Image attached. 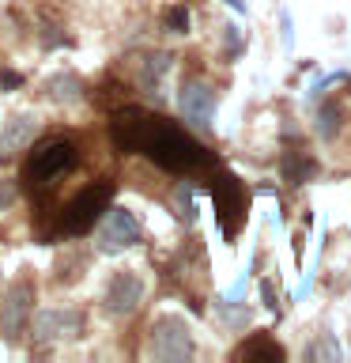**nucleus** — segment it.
I'll return each mask as SVG.
<instances>
[{
	"label": "nucleus",
	"mask_w": 351,
	"mask_h": 363,
	"mask_svg": "<svg viewBox=\"0 0 351 363\" xmlns=\"http://www.w3.org/2000/svg\"><path fill=\"white\" fill-rule=\"evenodd\" d=\"M140 238H144L140 220H136L129 208H106L102 212V227H98V238H95V246L102 254H117L125 246H136Z\"/></svg>",
	"instance_id": "obj_7"
},
{
	"label": "nucleus",
	"mask_w": 351,
	"mask_h": 363,
	"mask_svg": "<svg viewBox=\"0 0 351 363\" xmlns=\"http://www.w3.org/2000/svg\"><path fill=\"white\" fill-rule=\"evenodd\" d=\"M170 53H151L144 61V68H140V87L147 91V95H159V84H163V76L170 72Z\"/></svg>",
	"instance_id": "obj_14"
},
{
	"label": "nucleus",
	"mask_w": 351,
	"mask_h": 363,
	"mask_svg": "<svg viewBox=\"0 0 351 363\" xmlns=\"http://www.w3.org/2000/svg\"><path fill=\"white\" fill-rule=\"evenodd\" d=\"M166 27L174 30V34H185L189 30V11L181 8V4H174V8L166 11Z\"/></svg>",
	"instance_id": "obj_18"
},
{
	"label": "nucleus",
	"mask_w": 351,
	"mask_h": 363,
	"mask_svg": "<svg viewBox=\"0 0 351 363\" xmlns=\"http://www.w3.org/2000/svg\"><path fill=\"white\" fill-rule=\"evenodd\" d=\"M34 295H38V284L30 277H19L4 291V311H0V333H4V340L23 337V329H27L30 314H34Z\"/></svg>",
	"instance_id": "obj_5"
},
{
	"label": "nucleus",
	"mask_w": 351,
	"mask_h": 363,
	"mask_svg": "<svg viewBox=\"0 0 351 363\" xmlns=\"http://www.w3.org/2000/svg\"><path fill=\"white\" fill-rule=\"evenodd\" d=\"M340 118H344V113H340L336 102H321V110H317V133H321L325 140H336V136H340V125H344Z\"/></svg>",
	"instance_id": "obj_16"
},
{
	"label": "nucleus",
	"mask_w": 351,
	"mask_h": 363,
	"mask_svg": "<svg viewBox=\"0 0 351 363\" xmlns=\"http://www.w3.org/2000/svg\"><path fill=\"white\" fill-rule=\"evenodd\" d=\"M45 91H50L53 102H79L84 99V79L76 72H57V76H50Z\"/></svg>",
	"instance_id": "obj_13"
},
{
	"label": "nucleus",
	"mask_w": 351,
	"mask_h": 363,
	"mask_svg": "<svg viewBox=\"0 0 351 363\" xmlns=\"http://www.w3.org/2000/svg\"><path fill=\"white\" fill-rule=\"evenodd\" d=\"M84 333V314L76 306H50L30 318V337L34 345H50V340H68Z\"/></svg>",
	"instance_id": "obj_6"
},
{
	"label": "nucleus",
	"mask_w": 351,
	"mask_h": 363,
	"mask_svg": "<svg viewBox=\"0 0 351 363\" xmlns=\"http://www.w3.org/2000/svg\"><path fill=\"white\" fill-rule=\"evenodd\" d=\"M226 50H231V53H238V50H242V38H238V27H226Z\"/></svg>",
	"instance_id": "obj_19"
},
{
	"label": "nucleus",
	"mask_w": 351,
	"mask_h": 363,
	"mask_svg": "<svg viewBox=\"0 0 351 363\" xmlns=\"http://www.w3.org/2000/svg\"><path fill=\"white\" fill-rule=\"evenodd\" d=\"M79 163V147L68 136H50L30 152L27 167H23V182H27L30 193H45L57 186V178H64L68 170Z\"/></svg>",
	"instance_id": "obj_2"
},
{
	"label": "nucleus",
	"mask_w": 351,
	"mask_h": 363,
	"mask_svg": "<svg viewBox=\"0 0 351 363\" xmlns=\"http://www.w3.org/2000/svg\"><path fill=\"white\" fill-rule=\"evenodd\" d=\"M231 4H234L238 11H242V8H246V0H231Z\"/></svg>",
	"instance_id": "obj_23"
},
{
	"label": "nucleus",
	"mask_w": 351,
	"mask_h": 363,
	"mask_svg": "<svg viewBox=\"0 0 351 363\" xmlns=\"http://www.w3.org/2000/svg\"><path fill=\"white\" fill-rule=\"evenodd\" d=\"M147 356L163 359V363H181L192 356V333L189 325L181 322L178 314H163L151 322V333H147Z\"/></svg>",
	"instance_id": "obj_4"
},
{
	"label": "nucleus",
	"mask_w": 351,
	"mask_h": 363,
	"mask_svg": "<svg viewBox=\"0 0 351 363\" xmlns=\"http://www.w3.org/2000/svg\"><path fill=\"white\" fill-rule=\"evenodd\" d=\"M23 76L19 72H0V87H19Z\"/></svg>",
	"instance_id": "obj_20"
},
{
	"label": "nucleus",
	"mask_w": 351,
	"mask_h": 363,
	"mask_svg": "<svg viewBox=\"0 0 351 363\" xmlns=\"http://www.w3.org/2000/svg\"><path fill=\"white\" fill-rule=\"evenodd\" d=\"M110 201H113V182H98V186L79 189L76 197L61 208V235L91 231V227L102 220V212L110 208Z\"/></svg>",
	"instance_id": "obj_3"
},
{
	"label": "nucleus",
	"mask_w": 351,
	"mask_h": 363,
	"mask_svg": "<svg viewBox=\"0 0 351 363\" xmlns=\"http://www.w3.org/2000/svg\"><path fill=\"white\" fill-rule=\"evenodd\" d=\"M110 140L117 152H144L155 167L174 170V174H192V170L215 163L208 147L200 140H192L181 125L166 121V118H155V113L136 110V106L121 110L117 118H113Z\"/></svg>",
	"instance_id": "obj_1"
},
{
	"label": "nucleus",
	"mask_w": 351,
	"mask_h": 363,
	"mask_svg": "<svg viewBox=\"0 0 351 363\" xmlns=\"http://www.w3.org/2000/svg\"><path fill=\"white\" fill-rule=\"evenodd\" d=\"M178 110L192 129H212V118H215V91L200 79H185L178 91Z\"/></svg>",
	"instance_id": "obj_10"
},
{
	"label": "nucleus",
	"mask_w": 351,
	"mask_h": 363,
	"mask_svg": "<svg viewBox=\"0 0 351 363\" xmlns=\"http://www.w3.org/2000/svg\"><path fill=\"white\" fill-rule=\"evenodd\" d=\"M260 291H265V306H268V311H276V291H272V284H268V280L260 284Z\"/></svg>",
	"instance_id": "obj_21"
},
{
	"label": "nucleus",
	"mask_w": 351,
	"mask_h": 363,
	"mask_svg": "<svg viewBox=\"0 0 351 363\" xmlns=\"http://www.w3.org/2000/svg\"><path fill=\"white\" fill-rule=\"evenodd\" d=\"M313 174H317V163H313V155L299 152V147L283 155V178H287L291 186H306V182H310Z\"/></svg>",
	"instance_id": "obj_12"
},
{
	"label": "nucleus",
	"mask_w": 351,
	"mask_h": 363,
	"mask_svg": "<svg viewBox=\"0 0 351 363\" xmlns=\"http://www.w3.org/2000/svg\"><path fill=\"white\" fill-rule=\"evenodd\" d=\"M238 359H272V363H280L283 348L276 345V340H268V337H249L246 345L238 348Z\"/></svg>",
	"instance_id": "obj_15"
},
{
	"label": "nucleus",
	"mask_w": 351,
	"mask_h": 363,
	"mask_svg": "<svg viewBox=\"0 0 351 363\" xmlns=\"http://www.w3.org/2000/svg\"><path fill=\"white\" fill-rule=\"evenodd\" d=\"M140 303H144V280L136 277L132 269H117L110 277L106 291H102V311L113 314V318H125V314H132Z\"/></svg>",
	"instance_id": "obj_9"
},
{
	"label": "nucleus",
	"mask_w": 351,
	"mask_h": 363,
	"mask_svg": "<svg viewBox=\"0 0 351 363\" xmlns=\"http://www.w3.org/2000/svg\"><path fill=\"white\" fill-rule=\"evenodd\" d=\"M306 359H340V348H336V340H333V337H325V340H313V345L306 348Z\"/></svg>",
	"instance_id": "obj_17"
},
{
	"label": "nucleus",
	"mask_w": 351,
	"mask_h": 363,
	"mask_svg": "<svg viewBox=\"0 0 351 363\" xmlns=\"http://www.w3.org/2000/svg\"><path fill=\"white\" fill-rule=\"evenodd\" d=\"M11 201H16V189H11V186H0V208H8Z\"/></svg>",
	"instance_id": "obj_22"
},
{
	"label": "nucleus",
	"mask_w": 351,
	"mask_h": 363,
	"mask_svg": "<svg viewBox=\"0 0 351 363\" xmlns=\"http://www.w3.org/2000/svg\"><path fill=\"white\" fill-rule=\"evenodd\" d=\"M212 197H215V212H219V227L223 235L231 238L246 220V208H249V197H246V186L238 182L234 174H223L219 182L212 186Z\"/></svg>",
	"instance_id": "obj_8"
},
{
	"label": "nucleus",
	"mask_w": 351,
	"mask_h": 363,
	"mask_svg": "<svg viewBox=\"0 0 351 363\" xmlns=\"http://www.w3.org/2000/svg\"><path fill=\"white\" fill-rule=\"evenodd\" d=\"M34 136H38V118H34V113H16V118H8L0 125V155H16L23 147H30Z\"/></svg>",
	"instance_id": "obj_11"
}]
</instances>
